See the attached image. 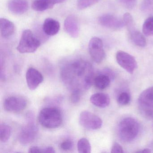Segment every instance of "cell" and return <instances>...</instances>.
Returning a JSON list of instances; mask_svg holds the SVG:
<instances>
[{
    "label": "cell",
    "mask_w": 153,
    "mask_h": 153,
    "mask_svg": "<svg viewBox=\"0 0 153 153\" xmlns=\"http://www.w3.org/2000/svg\"><path fill=\"white\" fill-rule=\"evenodd\" d=\"M90 102L95 106L100 108H105L110 103V98L107 94L96 93L91 96Z\"/></svg>",
    "instance_id": "2e32d148"
},
{
    "label": "cell",
    "mask_w": 153,
    "mask_h": 153,
    "mask_svg": "<svg viewBox=\"0 0 153 153\" xmlns=\"http://www.w3.org/2000/svg\"><path fill=\"white\" fill-rule=\"evenodd\" d=\"M60 25L57 20L52 18H47L45 20L43 25V31L49 36H53L58 33Z\"/></svg>",
    "instance_id": "9a60e30c"
},
{
    "label": "cell",
    "mask_w": 153,
    "mask_h": 153,
    "mask_svg": "<svg viewBox=\"0 0 153 153\" xmlns=\"http://www.w3.org/2000/svg\"><path fill=\"white\" fill-rule=\"evenodd\" d=\"M123 20L124 22V25L126 26L127 27L128 32H131L132 30H134L136 28L133 18L129 13H125L123 15Z\"/></svg>",
    "instance_id": "cb8c5ba5"
},
{
    "label": "cell",
    "mask_w": 153,
    "mask_h": 153,
    "mask_svg": "<svg viewBox=\"0 0 153 153\" xmlns=\"http://www.w3.org/2000/svg\"><path fill=\"white\" fill-rule=\"evenodd\" d=\"M108 70H105L102 73L97 75L94 78V83L97 88L104 89L108 87L111 83V75H109Z\"/></svg>",
    "instance_id": "e0dca14e"
},
{
    "label": "cell",
    "mask_w": 153,
    "mask_h": 153,
    "mask_svg": "<svg viewBox=\"0 0 153 153\" xmlns=\"http://www.w3.org/2000/svg\"><path fill=\"white\" fill-rule=\"evenodd\" d=\"M38 131L37 127L34 123H29L22 129L19 133L20 143L27 145L33 142L36 138Z\"/></svg>",
    "instance_id": "30bf717a"
},
{
    "label": "cell",
    "mask_w": 153,
    "mask_h": 153,
    "mask_svg": "<svg viewBox=\"0 0 153 153\" xmlns=\"http://www.w3.org/2000/svg\"><path fill=\"white\" fill-rule=\"evenodd\" d=\"M64 30L72 38H77L79 35L78 23L74 16H70L65 19L64 23Z\"/></svg>",
    "instance_id": "4fadbf2b"
},
{
    "label": "cell",
    "mask_w": 153,
    "mask_h": 153,
    "mask_svg": "<svg viewBox=\"0 0 153 153\" xmlns=\"http://www.w3.org/2000/svg\"><path fill=\"white\" fill-rule=\"evenodd\" d=\"M55 0H34L32 7L36 11H44L53 7Z\"/></svg>",
    "instance_id": "d6986e66"
},
{
    "label": "cell",
    "mask_w": 153,
    "mask_h": 153,
    "mask_svg": "<svg viewBox=\"0 0 153 153\" xmlns=\"http://www.w3.org/2000/svg\"><path fill=\"white\" fill-rule=\"evenodd\" d=\"M8 8L15 15H22L28 10V3L26 0H10Z\"/></svg>",
    "instance_id": "5bb4252c"
},
{
    "label": "cell",
    "mask_w": 153,
    "mask_h": 153,
    "mask_svg": "<svg viewBox=\"0 0 153 153\" xmlns=\"http://www.w3.org/2000/svg\"><path fill=\"white\" fill-rule=\"evenodd\" d=\"M122 5L128 9H132L136 6L137 0H119Z\"/></svg>",
    "instance_id": "4316f807"
},
{
    "label": "cell",
    "mask_w": 153,
    "mask_h": 153,
    "mask_svg": "<svg viewBox=\"0 0 153 153\" xmlns=\"http://www.w3.org/2000/svg\"><path fill=\"white\" fill-rule=\"evenodd\" d=\"M100 0H78L77 7L79 10H84L91 7L99 2Z\"/></svg>",
    "instance_id": "d4e9b609"
},
{
    "label": "cell",
    "mask_w": 153,
    "mask_h": 153,
    "mask_svg": "<svg viewBox=\"0 0 153 153\" xmlns=\"http://www.w3.org/2000/svg\"><path fill=\"white\" fill-rule=\"evenodd\" d=\"M27 105V100L22 97L14 96L7 98L4 102V109L10 112L18 113L23 111Z\"/></svg>",
    "instance_id": "9c48e42d"
},
{
    "label": "cell",
    "mask_w": 153,
    "mask_h": 153,
    "mask_svg": "<svg viewBox=\"0 0 153 153\" xmlns=\"http://www.w3.org/2000/svg\"><path fill=\"white\" fill-rule=\"evenodd\" d=\"M41 45V42L29 29L22 33L17 50L20 53H32L35 52Z\"/></svg>",
    "instance_id": "277c9868"
},
{
    "label": "cell",
    "mask_w": 153,
    "mask_h": 153,
    "mask_svg": "<svg viewBox=\"0 0 153 153\" xmlns=\"http://www.w3.org/2000/svg\"><path fill=\"white\" fill-rule=\"evenodd\" d=\"M137 153H151V150L149 149H144L142 150L137 151Z\"/></svg>",
    "instance_id": "d6a6232c"
},
{
    "label": "cell",
    "mask_w": 153,
    "mask_h": 153,
    "mask_svg": "<svg viewBox=\"0 0 153 153\" xmlns=\"http://www.w3.org/2000/svg\"><path fill=\"white\" fill-rule=\"evenodd\" d=\"M67 0H55L56 4H59V3H62L65 2Z\"/></svg>",
    "instance_id": "836d02e7"
},
{
    "label": "cell",
    "mask_w": 153,
    "mask_h": 153,
    "mask_svg": "<svg viewBox=\"0 0 153 153\" xmlns=\"http://www.w3.org/2000/svg\"><path fill=\"white\" fill-rule=\"evenodd\" d=\"M138 103L142 113L147 116L153 115V86L147 88L141 93Z\"/></svg>",
    "instance_id": "5b68a950"
},
{
    "label": "cell",
    "mask_w": 153,
    "mask_h": 153,
    "mask_svg": "<svg viewBox=\"0 0 153 153\" xmlns=\"http://www.w3.org/2000/svg\"><path fill=\"white\" fill-rule=\"evenodd\" d=\"M116 59L118 64L130 74L134 73L137 67V61L134 57L125 52H117Z\"/></svg>",
    "instance_id": "ba28073f"
},
{
    "label": "cell",
    "mask_w": 153,
    "mask_h": 153,
    "mask_svg": "<svg viewBox=\"0 0 153 153\" xmlns=\"http://www.w3.org/2000/svg\"><path fill=\"white\" fill-rule=\"evenodd\" d=\"M79 122L82 127L88 129H98L102 125V121L99 116L88 111L80 113Z\"/></svg>",
    "instance_id": "8992f818"
},
{
    "label": "cell",
    "mask_w": 153,
    "mask_h": 153,
    "mask_svg": "<svg viewBox=\"0 0 153 153\" xmlns=\"http://www.w3.org/2000/svg\"><path fill=\"white\" fill-rule=\"evenodd\" d=\"M15 25L11 21L5 18L0 19V30L1 36L8 38L14 34Z\"/></svg>",
    "instance_id": "ac0fdd59"
},
{
    "label": "cell",
    "mask_w": 153,
    "mask_h": 153,
    "mask_svg": "<svg viewBox=\"0 0 153 153\" xmlns=\"http://www.w3.org/2000/svg\"><path fill=\"white\" fill-rule=\"evenodd\" d=\"M81 92L79 90H73L71 92V101L73 103H76L79 102L81 97Z\"/></svg>",
    "instance_id": "83f0119b"
},
{
    "label": "cell",
    "mask_w": 153,
    "mask_h": 153,
    "mask_svg": "<svg viewBox=\"0 0 153 153\" xmlns=\"http://www.w3.org/2000/svg\"><path fill=\"white\" fill-rule=\"evenodd\" d=\"M123 149L122 147L117 142H114L111 148V153H123Z\"/></svg>",
    "instance_id": "f546056e"
},
{
    "label": "cell",
    "mask_w": 153,
    "mask_h": 153,
    "mask_svg": "<svg viewBox=\"0 0 153 153\" xmlns=\"http://www.w3.org/2000/svg\"><path fill=\"white\" fill-rule=\"evenodd\" d=\"M98 22L102 26L112 29H120L124 25L123 20L110 14L101 16L98 19Z\"/></svg>",
    "instance_id": "8fae6325"
},
{
    "label": "cell",
    "mask_w": 153,
    "mask_h": 153,
    "mask_svg": "<svg viewBox=\"0 0 153 153\" xmlns=\"http://www.w3.org/2000/svg\"><path fill=\"white\" fill-rule=\"evenodd\" d=\"M38 121L42 126L47 128H56L62 123L61 112L55 107H46L40 111Z\"/></svg>",
    "instance_id": "7a4b0ae2"
},
{
    "label": "cell",
    "mask_w": 153,
    "mask_h": 153,
    "mask_svg": "<svg viewBox=\"0 0 153 153\" xmlns=\"http://www.w3.org/2000/svg\"><path fill=\"white\" fill-rule=\"evenodd\" d=\"M29 153H45V148H41L37 146H33L29 149Z\"/></svg>",
    "instance_id": "4dcf8cb0"
},
{
    "label": "cell",
    "mask_w": 153,
    "mask_h": 153,
    "mask_svg": "<svg viewBox=\"0 0 153 153\" xmlns=\"http://www.w3.org/2000/svg\"><path fill=\"white\" fill-rule=\"evenodd\" d=\"M45 153H55V150L52 147H48L45 148Z\"/></svg>",
    "instance_id": "1f68e13d"
},
{
    "label": "cell",
    "mask_w": 153,
    "mask_h": 153,
    "mask_svg": "<svg viewBox=\"0 0 153 153\" xmlns=\"http://www.w3.org/2000/svg\"><path fill=\"white\" fill-rule=\"evenodd\" d=\"M130 37L132 42L137 45L140 47H144L146 46V38L141 33L135 28L134 30L129 32Z\"/></svg>",
    "instance_id": "ffe728a7"
},
{
    "label": "cell",
    "mask_w": 153,
    "mask_h": 153,
    "mask_svg": "<svg viewBox=\"0 0 153 153\" xmlns=\"http://www.w3.org/2000/svg\"><path fill=\"white\" fill-rule=\"evenodd\" d=\"M142 31L146 36H153V16L149 17L145 20L142 27Z\"/></svg>",
    "instance_id": "7402d4cb"
},
{
    "label": "cell",
    "mask_w": 153,
    "mask_h": 153,
    "mask_svg": "<svg viewBox=\"0 0 153 153\" xmlns=\"http://www.w3.org/2000/svg\"><path fill=\"white\" fill-rule=\"evenodd\" d=\"M73 146V142L71 140H67L63 141L61 144L60 147L63 150L67 151V150H70L71 149Z\"/></svg>",
    "instance_id": "f1b7e54d"
},
{
    "label": "cell",
    "mask_w": 153,
    "mask_h": 153,
    "mask_svg": "<svg viewBox=\"0 0 153 153\" xmlns=\"http://www.w3.org/2000/svg\"><path fill=\"white\" fill-rule=\"evenodd\" d=\"M27 83L28 88L34 90L43 81L44 78L42 73L34 68H29L26 75Z\"/></svg>",
    "instance_id": "7c38bea8"
},
{
    "label": "cell",
    "mask_w": 153,
    "mask_h": 153,
    "mask_svg": "<svg viewBox=\"0 0 153 153\" xmlns=\"http://www.w3.org/2000/svg\"><path fill=\"white\" fill-rule=\"evenodd\" d=\"M88 51L92 59L95 62L100 63L105 58L102 42L100 38L94 37L88 43Z\"/></svg>",
    "instance_id": "52a82bcc"
},
{
    "label": "cell",
    "mask_w": 153,
    "mask_h": 153,
    "mask_svg": "<svg viewBox=\"0 0 153 153\" xmlns=\"http://www.w3.org/2000/svg\"><path fill=\"white\" fill-rule=\"evenodd\" d=\"M77 148L80 153H90L91 152L90 142L85 138H82L78 141Z\"/></svg>",
    "instance_id": "44dd1931"
},
{
    "label": "cell",
    "mask_w": 153,
    "mask_h": 153,
    "mask_svg": "<svg viewBox=\"0 0 153 153\" xmlns=\"http://www.w3.org/2000/svg\"><path fill=\"white\" fill-rule=\"evenodd\" d=\"M130 95L126 92H123L120 94L118 97V103L121 105H127L130 102Z\"/></svg>",
    "instance_id": "484cf974"
},
{
    "label": "cell",
    "mask_w": 153,
    "mask_h": 153,
    "mask_svg": "<svg viewBox=\"0 0 153 153\" xmlns=\"http://www.w3.org/2000/svg\"><path fill=\"white\" fill-rule=\"evenodd\" d=\"M11 135V128L7 124H2L0 126V139L6 142L8 140Z\"/></svg>",
    "instance_id": "603a6c76"
},
{
    "label": "cell",
    "mask_w": 153,
    "mask_h": 153,
    "mask_svg": "<svg viewBox=\"0 0 153 153\" xmlns=\"http://www.w3.org/2000/svg\"><path fill=\"white\" fill-rule=\"evenodd\" d=\"M64 84L72 91L89 89L94 82L93 66L82 59L76 60L66 64L61 71Z\"/></svg>",
    "instance_id": "6da1fadb"
},
{
    "label": "cell",
    "mask_w": 153,
    "mask_h": 153,
    "mask_svg": "<svg viewBox=\"0 0 153 153\" xmlns=\"http://www.w3.org/2000/svg\"><path fill=\"white\" fill-rule=\"evenodd\" d=\"M140 131V126L137 120L128 117L123 120L118 128L119 136L125 142H130L136 138Z\"/></svg>",
    "instance_id": "3957f363"
}]
</instances>
